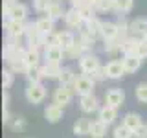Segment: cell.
I'll return each mask as SVG.
<instances>
[{
	"instance_id": "1",
	"label": "cell",
	"mask_w": 147,
	"mask_h": 138,
	"mask_svg": "<svg viewBox=\"0 0 147 138\" xmlns=\"http://www.w3.org/2000/svg\"><path fill=\"white\" fill-rule=\"evenodd\" d=\"M46 94H48V90H46V87L42 83H28V87L24 90V96H26L28 103H31V105L42 103Z\"/></svg>"
},
{
	"instance_id": "2",
	"label": "cell",
	"mask_w": 147,
	"mask_h": 138,
	"mask_svg": "<svg viewBox=\"0 0 147 138\" xmlns=\"http://www.w3.org/2000/svg\"><path fill=\"white\" fill-rule=\"evenodd\" d=\"M28 11H30V9H28L26 4H20V2L7 4V2H4V17H6V18H13V20L26 22Z\"/></svg>"
},
{
	"instance_id": "3",
	"label": "cell",
	"mask_w": 147,
	"mask_h": 138,
	"mask_svg": "<svg viewBox=\"0 0 147 138\" xmlns=\"http://www.w3.org/2000/svg\"><path fill=\"white\" fill-rule=\"evenodd\" d=\"M26 48H35V50H40V48H44V35L40 33L39 30L35 28V22H30L26 28Z\"/></svg>"
},
{
	"instance_id": "4",
	"label": "cell",
	"mask_w": 147,
	"mask_h": 138,
	"mask_svg": "<svg viewBox=\"0 0 147 138\" xmlns=\"http://www.w3.org/2000/svg\"><path fill=\"white\" fill-rule=\"evenodd\" d=\"M94 87H96V81L88 74H81V76H77L72 89L76 90L77 96H86V94H94Z\"/></svg>"
},
{
	"instance_id": "5",
	"label": "cell",
	"mask_w": 147,
	"mask_h": 138,
	"mask_svg": "<svg viewBox=\"0 0 147 138\" xmlns=\"http://www.w3.org/2000/svg\"><path fill=\"white\" fill-rule=\"evenodd\" d=\"M74 94H76V90H74L72 87H63V85H59L57 89H55V92H53V103L61 105V107H66V105L72 103Z\"/></svg>"
},
{
	"instance_id": "6",
	"label": "cell",
	"mask_w": 147,
	"mask_h": 138,
	"mask_svg": "<svg viewBox=\"0 0 147 138\" xmlns=\"http://www.w3.org/2000/svg\"><path fill=\"white\" fill-rule=\"evenodd\" d=\"M101 66V63H99V57L98 55H94L92 52H88V53H85L83 57L79 59V70L83 72V74H90L92 72H96L98 68Z\"/></svg>"
},
{
	"instance_id": "7",
	"label": "cell",
	"mask_w": 147,
	"mask_h": 138,
	"mask_svg": "<svg viewBox=\"0 0 147 138\" xmlns=\"http://www.w3.org/2000/svg\"><path fill=\"white\" fill-rule=\"evenodd\" d=\"M26 28H28V22H22V20L6 18V22H4L6 35H9V37H24L26 35ZM24 39H26V37H24Z\"/></svg>"
},
{
	"instance_id": "8",
	"label": "cell",
	"mask_w": 147,
	"mask_h": 138,
	"mask_svg": "<svg viewBox=\"0 0 147 138\" xmlns=\"http://www.w3.org/2000/svg\"><path fill=\"white\" fill-rule=\"evenodd\" d=\"M105 103L114 107V109H119L125 103V92L121 89H109L105 92Z\"/></svg>"
},
{
	"instance_id": "9",
	"label": "cell",
	"mask_w": 147,
	"mask_h": 138,
	"mask_svg": "<svg viewBox=\"0 0 147 138\" xmlns=\"http://www.w3.org/2000/svg\"><path fill=\"white\" fill-rule=\"evenodd\" d=\"M105 70H107V77L109 79H121L123 76H125V66H123V63L119 61V59H112V61H109L105 64Z\"/></svg>"
},
{
	"instance_id": "10",
	"label": "cell",
	"mask_w": 147,
	"mask_h": 138,
	"mask_svg": "<svg viewBox=\"0 0 147 138\" xmlns=\"http://www.w3.org/2000/svg\"><path fill=\"white\" fill-rule=\"evenodd\" d=\"M129 33L136 39H147V18H134L129 22Z\"/></svg>"
},
{
	"instance_id": "11",
	"label": "cell",
	"mask_w": 147,
	"mask_h": 138,
	"mask_svg": "<svg viewBox=\"0 0 147 138\" xmlns=\"http://www.w3.org/2000/svg\"><path fill=\"white\" fill-rule=\"evenodd\" d=\"M79 109L85 114H92L99 110V101L94 94H86V96H79Z\"/></svg>"
},
{
	"instance_id": "12",
	"label": "cell",
	"mask_w": 147,
	"mask_h": 138,
	"mask_svg": "<svg viewBox=\"0 0 147 138\" xmlns=\"http://www.w3.org/2000/svg\"><path fill=\"white\" fill-rule=\"evenodd\" d=\"M83 22H85V20H83L79 9H76V7L66 9V15H64V24H66L68 30H79V28L83 26Z\"/></svg>"
},
{
	"instance_id": "13",
	"label": "cell",
	"mask_w": 147,
	"mask_h": 138,
	"mask_svg": "<svg viewBox=\"0 0 147 138\" xmlns=\"http://www.w3.org/2000/svg\"><path fill=\"white\" fill-rule=\"evenodd\" d=\"M63 59H64V50L59 44L46 46L44 48V63H57V64H61Z\"/></svg>"
},
{
	"instance_id": "14",
	"label": "cell",
	"mask_w": 147,
	"mask_h": 138,
	"mask_svg": "<svg viewBox=\"0 0 147 138\" xmlns=\"http://www.w3.org/2000/svg\"><path fill=\"white\" fill-rule=\"evenodd\" d=\"M63 114H64V107H61L57 103H50L44 109V118L50 123H57L59 120H63Z\"/></svg>"
},
{
	"instance_id": "15",
	"label": "cell",
	"mask_w": 147,
	"mask_h": 138,
	"mask_svg": "<svg viewBox=\"0 0 147 138\" xmlns=\"http://www.w3.org/2000/svg\"><path fill=\"white\" fill-rule=\"evenodd\" d=\"M118 118V109L110 107V105L105 103L103 107H99L98 110V120H101V122H105L107 125H110V123H114Z\"/></svg>"
},
{
	"instance_id": "16",
	"label": "cell",
	"mask_w": 147,
	"mask_h": 138,
	"mask_svg": "<svg viewBox=\"0 0 147 138\" xmlns=\"http://www.w3.org/2000/svg\"><path fill=\"white\" fill-rule=\"evenodd\" d=\"M142 61H144V59H140V57H138V55H134V53L123 55V57H121V63H123V66H125V72H127V74H134V72L140 70Z\"/></svg>"
},
{
	"instance_id": "17",
	"label": "cell",
	"mask_w": 147,
	"mask_h": 138,
	"mask_svg": "<svg viewBox=\"0 0 147 138\" xmlns=\"http://www.w3.org/2000/svg\"><path fill=\"white\" fill-rule=\"evenodd\" d=\"M119 35V24L118 22H103V28H101V39L103 41H112Z\"/></svg>"
},
{
	"instance_id": "18",
	"label": "cell",
	"mask_w": 147,
	"mask_h": 138,
	"mask_svg": "<svg viewBox=\"0 0 147 138\" xmlns=\"http://www.w3.org/2000/svg\"><path fill=\"white\" fill-rule=\"evenodd\" d=\"M64 15H66V9L63 7V2H52L50 4V7L46 9L44 17L52 18V20H59V18H64Z\"/></svg>"
},
{
	"instance_id": "19",
	"label": "cell",
	"mask_w": 147,
	"mask_h": 138,
	"mask_svg": "<svg viewBox=\"0 0 147 138\" xmlns=\"http://www.w3.org/2000/svg\"><path fill=\"white\" fill-rule=\"evenodd\" d=\"M24 77L28 79V83H42L44 79V72H42V66H28L26 72H24Z\"/></svg>"
},
{
	"instance_id": "20",
	"label": "cell",
	"mask_w": 147,
	"mask_h": 138,
	"mask_svg": "<svg viewBox=\"0 0 147 138\" xmlns=\"http://www.w3.org/2000/svg\"><path fill=\"white\" fill-rule=\"evenodd\" d=\"M77 43L76 39V33H74L72 30H64V31H59V46H61L63 50H68L72 48L74 44Z\"/></svg>"
},
{
	"instance_id": "21",
	"label": "cell",
	"mask_w": 147,
	"mask_h": 138,
	"mask_svg": "<svg viewBox=\"0 0 147 138\" xmlns=\"http://www.w3.org/2000/svg\"><path fill=\"white\" fill-rule=\"evenodd\" d=\"M77 79V76H76V72H74V68L70 66H64L63 70H61V76H59V83H61L63 87H74V83H76Z\"/></svg>"
},
{
	"instance_id": "22",
	"label": "cell",
	"mask_w": 147,
	"mask_h": 138,
	"mask_svg": "<svg viewBox=\"0 0 147 138\" xmlns=\"http://www.w3.org/2000/svg\"><path fill=\"white\" fill-rule=\"evenodd\" d=\"M90 125H92V122L88 118H79L76 123H74V135H76V136L90 135Z\"/></svg>"
},
{
	"instance_id": "23",
	"label": "cell",
	"mask_w": 147,
	"mask_h": 138,
	"mask_svg": "<svg viewBox=\"0 0 147 138\" xmlns=\"http://www.w3.org/2000/svg\"><path fill=\"white\" fill-rule=\"evenodd\" d=\"M61 70H63V66L57 64V63H44V66H42V72H44L46 79H59Z\"/></svg>"
},
{
	"instance_id": "24",
	"label": "cell",
	"mask_w": 147,
	"mask_h": 138,
	"mask_svg": "<svg viewBox=\"0 0 147 138\" xmlns=\"http://www.w3.org/2000/svg\"><path fill=\"white\" fill-rule=\"evenodd\" d=\"M107 123L105 122H101V120H94L92 122V125H90V135L92 138H105V135H107Z\"/></svg>"
},
{
	"instance_id": "25",
	"label": "cell",
	"mask_w": 147,
	"mask_h": 138,
	"mask_svg": "<svg viewBox=\"0 0 147 138\" xmlns=\"http://www.w3.org/2000/svg\"><path fill=\"white\" fill-rule=\"evenodd\" d=\"M132 7H134V0H114V11H116L119 17L131 13Z\"/></svg>"
},
{
	"instance_id": "26",
	"label": "cell",
	"mask_w": 147,
	"mask_h": 138,
	"mask_svg": "<svg viewBox=\"0 0 147 138\" xmlns=\"http://www.w3.org/2000/svg\"><path fill=\"white\" fill-rule=\"evenodd\" d=\"M142 123H144L142 122V116L136 114V112H127L125 116H123V125H127L129 129H132V131H136Z\"/></svg>"
},
{
	"instance_id": "27",
	"label": "cell",
	"mask_w": 147,
	"mask_h": 138,
	"mask_svg": "<svg viewBox=\"0 0 147 138\" xmlns=\"http://www.w3.org/2000/svg\"><path fill=\"white\" fill-rule=\"evenodd\" d=\"M24 61H26V66H37V64H39V61H40V50L26 48Z\"/></svg>"
},
{
	"instance_id": "28",
	"label": "cell",
	"mask_w": 147,
	"mask_h": 138,
	"mask_svg": "<svg viewBox=\"0 0 147 138\" xmlns=\"http://www.w3.org/2000/svg\"><path fill=\"white\" fill-rule=\"evenodd\" d=\"M35 28L42 35H46V33H50V31H53V20L48 18V17H40V18L35 20Z\"/></svg>"
},
{
	"instance_id": "29",
	"label": "cell",
	"mask_w": 147,
	"mask_h": 138,
	"mask_svg": "<svg viewBox=\"0 0 147 138\" xmlns=\"http://www.w3.org/2000/svg\"><path fill=\"white\" fill-rule=\"evenodd\" d=\"M136 43H138L136 37H131V35H129L127 39L121 43L119 53H123V55H131V53H134V50H136Z\"/></svg>"
},
{
	"instance_id": "30",
	"label": "cell",
	"mask_w": 147,
	"mask_h": 138,
	"mask_svg": "<svg viewBox=\"0 0 147 138\" xmlns=\"http://www.w3.org/2000/svg\"><path fill=\"white\" fill-rule=\"evenodd\" d=\"M112 136L114 138H134V131L132 129H129L127 125H118V127H114V131H112Z\"/></svg>"
},
{
	"instance_id": "31",
	"label": "cell",
	"mask_w": 147,
	"mask_h": 138,
	"mask_svg": "<svg viewBox=\"0 0 147 138\" xmlns=\"http://www.w3.org/2000/svg\"><path fill=\"white\" fill-rule=\"evenodd\" d=\"M96 11L107 13V11H114V0H96Z\"/></svg>"
},
{
	"instance_id": "32",
	"label": "cell",
	"mask_w": 147,
	"mask_h": 138,
	"mask_svg": "<svg viewBox=\"0 0 147 138\" xmlns=\"http://www.w3.org/2000/svg\"><path fill=\"white\" fill-rule=\"evenodd\" d=\"M13 81H15V72H13L11 68H6V70L2 72V87L7 90L9 87L13 85Z\"/></svg>"
},
{
	"instance_id": "33",
	"label": "cell",
	"mask_w": 147,
	"mask_h": 138,
	"mask_svg": "<svg viewBox=\"0 0 147 138\" xmlns=\"http://www.w3.org/2000/svg\"><path fill=\"white\" fill-rule=\"evenodd\" d=\"M134 96L140 103H147V83H140L134 89Z\"/></svg>"
},
{
	"instance_id": "34",
	"label": "cell",
	"mask_w": 147,
	"mask_h": 138,
	"mask_svg": "<svg viewBox=\"0 0 147 138\" xmlns=\"http://www.w3.org/2000/svg\"><path fill=\"white\" fill-rule=\"evenodd\" d=\"M119 48H121V41L118 37L112 41H105V52L107 53H116V52H119Z\"/></svg>"
},
{
	"instance_id": "35",
	"label": "cell",
	"mask_w": 147,
	"mask_h": 138,
	"mask_svg": "<svg viewBox=\"0 0 147 138\" xmlns=\"http://www.w3.org/2000/svg\"><path fill=\"white\" fill-rule=\"evenodd\" d=\"M134 55H138L140 59H145L147 57V39H138Z\"/></svg>"
},
{
	"instance_id": "36",
	"label": "cell",
	"mask_w": 147,
	"mask_h": 138,
	"mask_svg": "<svg viewBox=\"0 0 147 138\" xmlns=\"http://www.w3.org/2000/svg\"><path fill=\"white\" fill-rule=\"evenodd\" d=\"M59 44V33H55V31H50V33L44 35V48L46 46H55Z\"/></svg>"
},
{
	"instance_id": "37",
	"label": "cell",
	"mask_w": 147,
	"mask_h": 138,
	"mask_svg": "<svg viewBox=\"0 0 147 138\" xmlns=\"http://www.w3.org/2000/svg\"><path fill=\"white\" fill-rule=\"evenodd\" d=\"M50 0H33V9L39 13H46V9L50 7Z\"/></svg>"
},
{
	"instance_id": "38",
	"label": "cell",
	"mask_w": 147,
	"mask_h": 138,
	"mask_svg": "<svg viewBox=\"0 0 147 138\" xmlns=\"http://www.w3.org/2000/svg\"><path fill=\"white\" fill-rule=\"evenodd\" d=\"M90 77H92L94 81H103V79H109V77H107V70H105V66H99L96 72H92V74H90Z\"/></svg>"
},
{
	"instance_id": "39",
	"label": "cell",
	"mask_w": 147,
	"mask_h": 138,
	"mask_svg": "<svg viewBox=\"0 0 147 138\" xmlns=\"http://www.w3.org/2000/svg\"><path fill=\"white\" fill-rule=\"evenodd\" d=\"M70 4H72V7L81 9L85 6H96V0H70Z\"/></svg>"
},
{
	"instance_id": "40",
	"label": "cell",
	"mask_w": 147,
	"mask_h": 138,
	"mask_svg": "<svg viewBox=\"0 0 147 138\" xmlns=\"http://www.w3.org/2000/svg\"><path fill=\"white\" fill-rule=\"evenodd\" d=\"M134 138H147V123H142L134 131Z\"/></svg>"
},
{
	"instance_id": "41",
	"label": "cell",
	"mask_w": 147,
	"mask_h": 138,
	"mask_svg": "<svg viewBox=\"0 0 147 138\" xmlns=\"http://www.w3.org/2000/svg\"><path fill=\"white\" fill-rule=\"evenodd\" d=\"M11 125H13V129H18V131H20V129H24L26 123H24V120H22V118H17L15 122L11 123Z\"/></svg>"
},
{
	"instance_id": "42",
	"label": "cell",
	"mask_w": 147,
	"mask_h": 138,
	"mask_svg": "<svg viewBox=\"0 0 147 138\" xmlns=\"http://www.w3.org/2000/svg\"><path fill=\"white\" fill-rule=\"evenodd\" d=\"M2 120H4V123H7L9 120H11V118H9V110H7V107H4V110H2Z\"/></svg>"
},
{
	"instance_id": "43",
	"label": "cell",
	"mask_w": 147,
	"mask_h": 138,
	"mask_svg": "<svg viewBox=\"0 0 147 138\" xmlns=\"http://www.w3.org/2000/svg\"><path fill=\"white\" fill-rule=\"evenodd\" d=\"M2 101H4V107H7V101H9V94H7V90L4 89V94H2Z\"/></svg>"
},
{
	"instance_id": "44",
	"label": "cell",
	"mask_w": 147,
	"mask_h": 138,
	"mask_svg": "<svg viewBox=\"0 0 147 138\" xmlns=\"http://www.w3.org/2000/svg\"><path fill=\"white\" fill-rule=\"evenodd\" d=\"M4 2H7V4H13V2H17V0H4Z\"/></svg>"
},
{
	"instance_id": "45",
	"label": "cell",
	"mask_w": 147,
	"mask_h": 138,
	"mask_svg": "<svg viewBox=\"0 0 147 138\" xmlns=\"http://www.w3.org/2000/svg\"><path fill=\"white\" fill-rule=\"evenodd\" d=\"M50 2H63V0H50Z\"/></svg>"
}]
</instances>
